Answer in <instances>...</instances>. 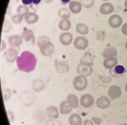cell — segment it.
Here are the masks:
<instances>
[{
    "label": "cell",
    "instance_id": "obj_1",
    "mask_svg": "<svg viewBox=\"0 0 127 125\" xmlns=\"http://www.w3.org/2000/svg\"><path fill=\"white\" fill-rule=\"evenodd\" d=\"M37 59L34 54L29 51H24L16 60L18 68L26 73L32 72L35 69Z\"/></svg>",
    "mask_w": 127,
    "mask_h": 125
},
{
    "label": "cell",
    "instance_id": "obj_2",
    "mask_svg": "<svg viewBox=\"0 0 127 125\" xmlns=\"http://www.w3.org/2000/svg\"><path fill=\"white\" fill-rule=\"evenodd\" d=\"M74 89L76 91H81L86 89L88 85L87 79L85 76L79 75L75 77L73 82Z\"/></svg>",
    "mask_w": 127,
    "mask_h": 125
},
{
    "label": "cell",
    "instance_id": "obj_3",
    "mask_svg": "<svg viewBox=\"0 0 127 125\" xmlns=\"http://www.w3.org/2000/svg\"><path fill=\"white\" fill-rule=\"evenodd\" d=\"M89 43V41L87 38L79 36L74 40L73 45L76 49L82 51L86 49L88 47Z\"/></svg>",
    "mask_w": 127,
    "mask_h": 125
},
{
    "label": "cell",
    "instance_id": "obj_4",
    "mask_svg": "<svg viewBox=\"0 0 127 125\" xmlns=\"http://www.w3.org/2000/svg\"><path fill=\"white\" fill-rule=\"evenodd\" d=\"M92 66L90 64L80 63L77 66V72L80 75L85 77L90 76L93 72Z\"/></svg>",
    "mask_w": 127,
    "mask_h": 125
},
{
    "label": "cell",
    "instance_id": "obj_5",
    "mask_svg": "<svg viewBox=\"0 0 127 125\" xmlns=\"http://www.w3.org/2000/svg\"><path fill=\"white\" fill-rule=\"evenodd\" d=\"M95 103L94 97L90 94H85L81 97L80 104L84 108H89L93 106Z\"/></svg>",
    "mask_w": 127,
    "mask_h": 125
},
{
    "label": "cell",
    "instance_id": "obj_6",
    "mask_svg": "<svg viewBox=\"0 0 127 125\" xmlns=\"http://www.w3.org/2000/svg\"><path fill=\"white\" fill-rule=\"evenodd\" d=\"M39 48L41 54L45 57H50L55 52V46L50 41L45 43Z\"/></svg>",
    "mask_w": 127,
    "mask_h": 125
},
{
    "label": "cell",
    "instance_id": "obj_7",
    "mask_svg": "<svg viewBox=\"0 0 127 125\" xmlns=\"http://www.w3.org/2000/svg\"><path fill=\"white\" fill-rule=\"evenodd\" d=\"M18 51L16 49L11 48L6 50L4 53V57L6 60L8 62H14L17 60L18 57Z\"/></svg>",
    "mask_w": 127,
    "mask_h": 125
},
{
    "label": "cell",
    "instance_id": "obj_8",
    "mask_svg": "<svg viewBox=\"0 0 127 125\" xmlns=\"http://www.w3.org/2000/svg\"><path fill=\"white\" fill-rule=\"evenodd\" d=\"M108 94L111 99L113 100L117 99L122 95V89L118 86L116 85L111 86L109 87L108 91Z\"/></svg>",
    "mask_w": 127,
    "mask_h": 125
},
{
    "label": "cell",
    "instance_id": "obj_9",
    "mask_svg": "<svg viewBox=\"0 0 127 125\" xmlns=\"http://www.w3.org/2000/svg\"><path fill=\"white\" fill-rule=\"evenodd\" d=\"M55 67L57 72L61 74H65L69 71L68 63L65 61H58L55 62Z\"/></svg>",
    "mask_w": 127,
    "mask_h": 125
},
{
    "label": "cell",
    "instance_id": "obj_10",
    "mask_svg": "<svg viewBox=\"0 0 127 125\" xmlns=\"http://www.w3.org/2000/svg\"><path fill=\"white\" fill-rule=\"evenodd\" d=\"M123 22L122 18L118 15H114L110 17L108 23L111 28H117L120 27Z\"/></svg>",
    "mask_w": 127,
    "mask_h": 125
},
{
    "label": "cell",
    "instance_id": "obj_11",
    "mask_svg": "<svg viewBox=\"0 0 127 125\" xmlns=\"http://www.w3.org/2000/svg\"><path fill=\"white\" fill-rule=\"evenodd\" d=\"M73 40V36L69 32L62 33L59 36V41L64 46H68L72 43Z\"/></svg>",
    "mask_w": 127,
    "mask_h": 125
},
{
    "label": "cell",
    "instance_id": "obj_12",
    "mask_svg": "<svg viewBox=\"0 0 127 125\" xmlns=\"http://www.w3.org/2000/svg\"><path fill=\"white\" fill-rule=\"evenodd\" d=\"M111 104V101L108 97L102 96L99 98L96 101L97 107L101 109L108 108Z\"/></svg>",
    "mask_w": 127,
    "mask_h": 125
},
{
    "label": "cell",
    "instance_id": "obj_13",
    "mask_svg": "<svg viewBox=\"0 0 127 125\" xmlns=\"http://www.w3.org/2000/svg\"><path fill=\"white\" fill-rule=\"evenodd\" d=\"M23 39L21 36L14 35L10 36L8 39L9 44L12 47H18L22 45Z\"/></svg>",
    "mask_w": 127,
    "mask_h": 125
},
{
    "label": "cell",
    "instance_id": "obj_14",
    "mask_svg": "<svg viewBox=\"0 0 127 125\" xmlns=\"http://www.w3.org/2000/svg\"><path fill=\"white\" fill-rule=\"evenodd\" d=\"M67 102L68 104L73 108H77L79 105L78 97L75 94H70L66 97Z\"/></svg>",
    "mask_w": 127,
    "mask_h": 125
},
{
    "label": "cell",
    "instance_id": "obj_15",
    "mask_svg": "<svg viewBox=\"0 0 127 125\" xmlns=\"http://www.w3.org/2000/svg\"><path fill=\"white\" fill-rule=\"evenodd\" d=\"M69 9L74 14H79L82 9V5L80 2L73 0L70 3Z\"/></svg>",
    "mask_w": 127,
    "mask_h": 125
},
{
    "label": "cell",
    "instance_id": "obj_16",
    "mask_svg": "<svg viewBox=\"0 0 127 125\" xmlns=\"http://www.w3.org/2000/svg\"><path fill=\"white\" fill-rule=\"evenodd\" d=\"M23 40L26 42L31 41L32 43H34L35 41L34 32L31 29H27L24 31L21 35Z\"/></svg>",
    "mask_w": 127,
    "mask_h": 125
},
{
    "label": "cell",
    "instance_id": "obj_17",
    "mask_svg": "<svg viewBox=\"0 0 127 125\" xmlns=\"http://www.w3.org/2000/svg\"><path fill=\"white\" fill-rule=\"evenodd\" d=\"M46 112L47 117L52 119H57L59 116V112L58 108L54 106H48L46 109Z\"/></svg>",
    "mask_w": 127,
    "mask_h": 125
},
{
    "label": "cell",
    "instance_id": "obj_18",
    "mask_svg": "<svg viewBox=\"0 0 127 125\" xmlns=\"http://www.w3.org/2000/svg\"><path fill=\"white\" fill-rule=\"evenodd\" d=\"M118 62V60L116 58H108L105 59L103 65L107 69H112L117 65Z\"/></svg>",
    "mask_w": 127,
    "mask_h": 125
},
{
    "label": "cell",
    "instance_id": "obj_19",
    "mask_svg": "<svg viewBox=\"0 0 127 125\" xmlns=\"http://www.w3.org/2000/svg\"><path fill=\"white\" fill-rule=\"evenodd\" d=\"M114 10V7L111 3H105L99 8V12L102 15H109L111 14Z\"/></svg>",
    "mask_w": 127,
    "mask_h": 125
},
{
    "label": "cell",
    "instance_id": "obj_20",
    "mask_svg": "<svg viewBox=\"0 0 127 125\" xmlns=\"http://www.w3.org/2000/svg\"><path fill=\"white\" fill-rule=\"evenodd\" d=\"M102 55L103 57L105 58L115 57L118 55V52L114 47H108L103 51Z\"/></svg>",
    "mask_w": 127,
    "mask_h": 125
},
{
    "label": "cell",
    "instance_id": "obj_21",
    "mask_svg": "<svg viewBox=\"0 0 127 125\" xmlns=\"http://www.w3.org/2000/svg\"><path fill=\"white\" fill-rule=\"evenodd\" d=\"M69 122L70 125H82V124L81 116L76 113H73L70 116Z\"/></svg>",
    "mask_w": 127,
    "mask_h": 125
},
{
    "label": "cell",
    "instance_id": "obj_22",
    "mask_svg": "<svg viewBox=\"0 0 127 125\" xmlns=\"http://www.w3.org/2000/svg\"><path fill=\"white\" fill-rule=\"evenodd\" d=\"M59 108L60 112L63 115L68 114L71 112L72 110V108L68 104L66 101H64L61 103Z\"/></svg>",
    "mask_w": 127,
    "mask_h": 125
},
{
    "label": "cell",
    "instance_id": "obj_23",
    "mask_svg": "<svg viewBox=\"0 0 127 125\" xmlns=\"http://www.w3.org/2000/svg\"><path fill=\"white\" fill-rule=\"evenodd\" d=\"M38 20L39 17L38 15L33 12L29 13L25 18V21L29 24L35 23L38 21Z\"/></svg>",
    "mask_w": 127,
    "mask_h": 125
},
{
    "label": "cell",
    "instance_id": "obj_24",
    "mask_svg": "<svg viewBox=\"0 0 127 125\" xmlns=\"http://www.w3.org/2000/svg\"><path fill=\"white\" fill-rule=\"evenodd\" d=\"M76 30L79 34L86 35L89 32V27L84 23H79L76 25Z\"/></svg>",
    "mask_w": 127,
    "mask_h": 125
},
{
    "label": "cell",
    "instance_id": "obj_25",
    "mask_svg": "<svg viewBox=\"0 0 127 125\" xmlns=\"http://www.w3.org/2000/svg\"><path fill=\"white\" fill-rule=\"evenodd\" d=\"M32 86L34 91L38 92L43 90L45 88V85L41 80H37L33 81Z\"/></svg>",
    "mask_w": 127,
    "mask_h": 125
},
{
    "label": "cell",
    "instance_id": "obj_26",
    "mask_svg": "<svg viewBox=\"0 0 127 125\" xmlns=\"http://www.w3.org/2000/svg\"><path fill=\"white\" fill-rule=\"evenodd\" d=\"M71 27V23L68 19H62L59 23V28L62 31H67Z\"/></svg>",
    "mask_w": 127,
    "mask_h": 125
},
{
    "label": "cell",
    "instance_id": "obj_27",
    "mask_svg": "<svg viewBox=\"0 0 127 125\" xmlns=\"http://www.w3.org/2000/svg\"><path fill=\"white\" fill-rule=\"evenodd\" d=\"M93 57L90 53H85L81 59L80 63L90 64L93 65Z\"/></svg>",
    "mask_w": 127,
    "mask_h": 125
},
{
    "label": "cell",
    "instance_id": "obj_28",
    "mask_svg": "<svg viewBox=\"0 0 127 125\" xmlns=\"http://www.w3.org/2000/svg\"><path fill=\"white\" fill-rule=\"evenodd\" d=\"M58 15L62 19H68L70 16V13L68 9L62 8L60 9L58 11Z\"/></svg>",
    "mask_w": 127,
    "mask_h": 125
},
{
    "label": "cell",
    "instance_id": "obj_29",
    "mask_svg": "<svg viewBox=\"0 0 127 125\" xmlns=\"http://www.w3.org/2000/svg\"><path fill=\"white\" fill-rule=\"evenodd\" d=\"M17 12L18 14L20 15L23 17H26L29 13V9L25 5H20L18 7Z\"/></svg>",
    "mask_w": 127,
    "mask_h": 125
},
{
    "label": "cell",
    "instance_id": "obj_30",
    "mask_svg": "<svg viewBox=\"0 0 127 125\" xmlns=\"http://www.w3.org/2000/svg\"><path fill=\"white\" fill-rule=\"evenodd\" d=\"M50 39L48 37L45 35L40 36L38 38L37 41V45L39 48L45 43L50 42Z\"/></svg>",
    "mask_w": 127,
    "mask_h": 125
},
{
    "label": "cell",
    "instance_id": "obj_31",
    "mask_svg": "<svg viewBox=\"0 0 127 125\" xmlns=\"http://www.w3.org/2000/svg\"><path fill=\"white\" fill-rule=\"evenodd\" d=\"M82 5L87 9L91 8L94 4L95 0H79Z\"/></svg>",
    "mask_w": 127,
    "mask_h": 125
},
{
    "label": "cell",
    "instance_id": "obj_32",
    "mask_svg": "<svg viewBox=\"0 0 127 125\" xmlns=\"http://www.w3.org/2000/svg\"><path fill=\"white\" fill-rule=\"evenodd\" d=\"M23 16L17 14L12 16L11 18L12 21L15 24H20L22 22L23 20Z\"/></svg>",
    "mask_w": 127,
    "mask_h": 125
},
{
    "label": "cell",
    "instance_id": "obj_33",
    "mask_svg": "<svg viewBox=\"0 0 127 125\" xmlns=\"http://www.w3.org/2000/svg\"><path fill=\"white\" fill-rule=\"evenodd\" d=\"M114 71L117 74H122L125 72V69L122 65H117L115 67Z\"/></svg>",
    "mask_w": 127,
    "mask_h": 125
},
{
    "label": "cell",
    "instance_id": "obj_34",
    "mask_svg": "<svg viewBox=\"0 0 127 125\" xmlns=\"http://www.w3.org/2000/svg\"><path fill=\"white\" fill-rule=\"evenodd\" d=\"M11 25L10 23L8 21L6 20L4 22L3 29V32L5 33L8 32L11 29Z\"/></svg>",
    "mask_w": 127,
    "mask_h": 125
},
{
    "label": "cell",
    "instance_id": "obj_35",
    "mask_svg": "<svg viewBox=\"0 0 127 125\" xmlns=\"http://www.w3.org/2000/svg\"><path fill=\"white\" fill-rule=\"evenodd\" d=\"M121 30L123 34L127 36V23H125L122 26Z\"/></svg>",
    "mask_w": 127,
    "mask_h": 125
},
{
    "label": "cell",
    "instance_id": "obj_36",
    "mask_svg": "<svg viewBox=\"0 0 127 125\" xmlns=\"http://www.w3.org/2000/svg\"><path fill=\"white\" fill-rule=\"evenodd\" d=\"M48 125H61L60 122L58 121H55L51 120L49 121L47 123Z\"/></svg>",
    "mask_w": 127,
    "mask_h": 125
},
{
    "label": "cell",
    "instance_id": "obj_37",
    "mask_svg": "<svg viewBox=\"0 0 127 125\" xmlns=\"http://www.w3.org/2000/svg\"><path fill=\"white\" fill-rule=\"evenodd\" d=\"M21 1L23 5L26 6L30 5L32 3V0H21Z\"/></svg>",
    "mask_w": 127,
    "mask_h": 125
},
{
    "label": "cell",
    "instance_id": "obj_38",
    "mask_svg": "<svg viewBox=\"0 0 127 125\" xmlns=\"http://www.w3.org/2000/svg\"><path fill=\"white\" fill-rule=\"evenodd\" d=\"M83 125H94V124L91 120L87 119L84 121Z\"/></svg>",
    "mask_w": 127,
    "mask_h": 125
},
{
    "label": "cell",
    "instance_id": "obj_39",
    "mask_svg": "<svg viewBox=\"0 0 127 125\" xmlns=\"http://www.w3.org/2000/svg\"><path fill=\"white\" fill-rule=\"evenodd\" d=\"M6 47V44L5 42L4 41L2 40V41H1V49H0L1 51H2L4 49H5Z\"/></svg>",
    "mask_w": 127,
    "mask_h": 125
},
{
    "label": "cell",
    "instance_id": "obj_40",
    "mask_svg": "<svg viewBox=\"0 0 127 125\" xmlns=\"http://www.w3.org/2000/svg\"><path fill=\"white\" fill-rule=\"evenodd\" d=\"M71 0H61V2L63 5H66L69 3L70 2Z\"/></svg>",
    "mask_w": 127,
    "mask_h": 125
},
{
    "label": "cell",
    "instance_id": "obj_41",
    "mask_svg": "<svg viewBox=\"0 0 127 125\" xmlns=\"http://www.w3.org/2000/svg\"><path fill=\"white\" fill-rule=\"evenodd\" d=\"M41 2V0H32V3L35 5H38Z\"/></svg>",
    "mask_w": 127,
    "mask_h": 125
},
{
    "label": "cell",
    "instance_id": "obj_42",
    "mask_svg": "<svg viewBox=\"0 0 127 125\" xmlns=\"http://www.w3.org/2000/svg\"><path fill=\"white\" fill-rule=\"evenodd\" d=\"M43 0L46 3L49 4V3H51L52 2L53 0Z\"/></svg>",
    "mask_w": 127,
    "mask_h": 125
},
{
    "label": "cell",
    "instance_id": "obj_43",
    "mask_svg": "<svg viewBox=\"0 0 127 125\" xmlns=\"http://www.w3.org/2000/svg\"><path fill=\"white\" fill-rule=\"evenodd\" d=\"M124 5H125V7L127 9V0H126Z\"/></svg>",
    "mask_w": 127,
    "mask_h": 125
},
{
    "label": "cell",
    "instance_id": "obj_44",
    "mask_svg": "<svg viewBox=\"0 0 127 125\" xmlns=\"http://www.w3.org/2000/svg\"><path fill=\"white\" fill-rule=\"evenodd\" d=\"M125 90L126 92L127 93V83L125 87Z\"/></svg>",
    "mask_w": 127,
    "mask_h": 125
},
{
    "label": "cell",
    "instance_id": "obj_45",
    "mask_svg": "<svg viewBox=\"0 0 127 125\" xmlns=\"http://www.w3.org/2000/svg\"><path fill=\"white\" fill-rule=\"evenodd\" d=\"M119 125H127V123H124L122 124H119Z\"/></svg>",
    "mask_w": 127,
    "mask_h": 125
},
{
    "label": "cell",
    "instance_id": "obj_46",
    "mask_svg": "<svg viewBox=\"0 0 127 125\" xmlns=\"http://www.w3.org/2000/svg\"><path fill=\"white\" fill-rule=\"evenodd\" d=\"M125 48H126V49H127V41H126V42Z\"/></svg>",
    "mask_w": 127,
    "mask_h": 125
},
{
    "label": "cell",
    "instance_id": "obj_47",
    "mask_svg": "<svg viewBox=\"0 0 127 125\" xmlns=\"http://www.w3.org/2000/svg\"><path fill=\"white\" fill-rule=\"evenodd\" d=\"M102 0V1H108V0Z\"/></svg>",
    "mask_w": 127,
    "mask_h": 125
}]
</instances>
